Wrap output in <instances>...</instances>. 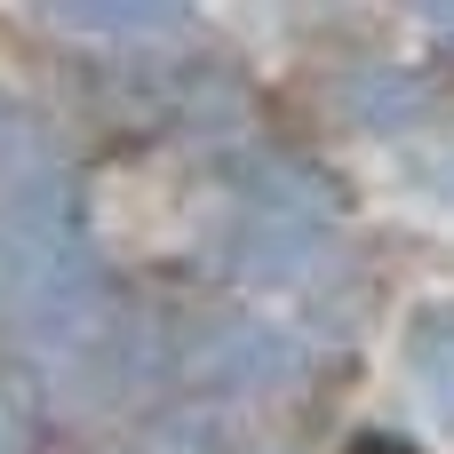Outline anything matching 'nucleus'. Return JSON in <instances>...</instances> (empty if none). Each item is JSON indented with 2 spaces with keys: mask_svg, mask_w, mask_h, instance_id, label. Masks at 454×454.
Masks as SVG:
<instances>
[{
  "mask_svg": "<svg viewBox=\"0 0 454 454\" xmlns=\"http://www.w3.org/2000/svg\"><path fill=\"white\" fill-rule=\"evenodd\" d=\"M168 367L184 375V391H215V399H263V391H287L303 383L311 367V343L287 335L279 319H200L176 335Z\"/></svg>",
  "mask_w": 454,
  "mask_h": 454,
  "instance_id": "nucleus-1",
  "label": "nucleus"
},
{
  "mask_svg": "<svg viewBox=\"0 0 454 454\" xmlns=\"http://www.w3.org/2000/svg\"><path fill=\"white\" fill-rule=\"evenodd\" d=\"M335 120L343 128H367V136H407L431 120V80L407 72V64H343L335 88H327Z\"/></svg>",
  "mask_w": 454,
  "mask_h": 454,
  "instance_id": "nucleus-2",
  "label": "nucleus"
},
{
  "mask_svg": "<svg viewBox=\"0 0 454 454\" xmlns=\"http://www.w3.org/2000/svg\"><path fill=\"white\" fill-rule=\"evenodd\" d=\"M399 367L415 383V407L431 415V431L454 439V303H423L399 335Z\"/></svg>",
  "mask_w": 454,
  "mask_h": 454,
  "instance_id": "nucleus-3",
  "label": "nucleus"
},
{
  "mask_svg": "<svg viewBox=\"0 0 454 454\" xmlns=\"http://www.w3.org/2000/svg\"><path fill=\"white\" fill-rule=\"evenodd\" d=\"M40 24L56 32H80V40H192V16L184 8H48Z\"/></svg>",
  "mask_w": 454,
  "mask_h": 454,
  "instance_id": "nucleus-4",
  "label": "nucleus"
},
{
  "mask_svg": "<svg viewBox=\"0 0 454 454\" xmlns=\"http://www.w3.org/2000/svg\"><path fill=\"white\" fill-rule=\"evenodd\" d=\"M0 454H40V407L16 367H0Z\"/></svg>",
  "mask_w": 454,
  "mask_h": 454,
  "instance_id": "nucleus-5",
  "label": "nucleus"
},
{
  "mask_svg": "<svg viewBox=\"0 0 454 454\" xmlns=\"http://www.w3.org/2000/svg\"><path fill=\"white\" fill-rule=\"evenodd\" d=\"M407 184H415L423 200L454 207V136H447V144H423V152H407Z\"/></svg>",
  "mask_w": 454,
  "mask_h": 454,
  "instance_id": "nucleus-6",
  "label": "nucleus"
},
{
  "mask_svg": "<svg viewBox=\"0 0 454 454\" xmlns=\"http://www.w3.org/2000/svg\"><path fill=\"white\" fill-rule=\"evenodd\" d=\"M431 24H439V32H454V8H439V16H431Z\"/></svg>",
  "mask_w": 454,
  "mask_h": 454,
  "instance_id": "nucleus-7",
  "label": "nucleus"
}]
</instances>
